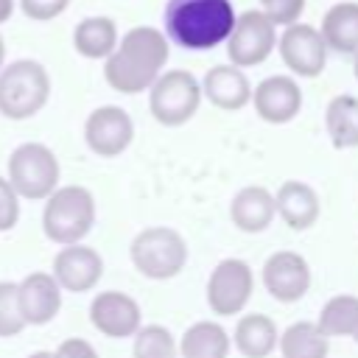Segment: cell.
I'll use <instances>...</instances> for the list:
<instances>
[{"instance_id":"603a6c76","label":"cell","mask_w":358,"mask_h":358,"mask_svg":"<svg viewBox=\"0 0 358 358\" xmlns=\"http://www.w3.org/2000/svg\"><path fill=\"white\" fill-rule=\"evenodd\" d=\"M120 39L117 22L106 14H92L76 22L73 28V48L84 59H106Z\"/></svg>"},{"instance_id":"4dcf8cb0","label":"cell","mask_w":358,"mask_h":358,"mask_svg":"<svg viewBox=\"0 0 358 358\" xmlns=\"http://www.w3.org/2000/svg\"><path fill=\"white\" fill-rule=\"evenodd\" d=\"M70 0H20V8L34 22H50L67 11Z\"/></svg>"},{"instance_id":"7a4b0ae2","label":"cell","mask_w":358,"mask_h":358,"mask_svg":"<svg viewBox=\"0 0 358 358\" xmlns=\"http://www.w3.org/2000/svg\"><path fill=\"white\" fill-rule=\"evenodd\" d=\"M235 17L232 0H168L162 34L185 50H213L227 42Z\"/></svg>"},{"instance_id":"d6986e66","label":"cell","mask_w":358,"mask_h":358,"mask_svg":"<svg viewBox=\"0 0 358 358\" xmlns=\"http://www.w3.org/2000/svg\"><path fill=\"white\" fill-rule=\"evenodd\" d=\"M274 218H277L274 193L263 185H246L229 201V221L246 235L266 232L274 224Z\"/></svg>"},{"instance_id":"83f0119b","label":"cell","mask_w":358,"mask_h":358,"mask_svg":"<svg viewBox=\"0 0 358 358\" xmlns=\"http://www.w3.org/2000/svg\"><path fill=\"white\" fill-rule=\"evenodd\" d=\"M22 330H25V322L17 305V282L0 280V338H14Z\"/></svg>"},{"instance_id":"1f68e13d","label":"cell","mask_w":358,"mask_h":358,"mask_svg":"<svg viewBox=\"0 0 358 358\" xmlns=\"http://www.w3.org/2000/svg\"><path fill=\"white\" fill-rule=\"evenodd\" d=\"M50 355H53V358H98V350H95L87 338L70 336V338L59 341L56 350H50Z\"/></svg>"},{"instance_id":"8fae6325","label":"cell","mask_w":358,"mask_h":358,"mask_svg":"<svg viewBox=\"0 0 358 358\" xmlns=\"http://www.w3.org/2000/svg\"><path fill=\"white\" fill-rule=\"evenodd\" d=\"M260 282L268 291V296H274L282 305H291V302H299L310 291L313 271H310V263L305 260V255H299L294 249H280L263 260Z\"/></svg>"},{"instance_id":"484cf974","label":"cell","mask_w":358,"mask_h":358,"mask_svg":"<svg viewBox=\"0 0 358 358\" xmlns=\"http://www.w3.org/2000/svg\"><path fill=\"white\" fill-rule=\"evenodd\" d=\"M316 324L327 338H352V333L358 330V296L355 294L330 296L322 305Z\"/></svg>"},{"instance_id":"d6a6232c","label":"cell","mask_w":358,"mask_h":358,"mask_svg":"<svg viewBox=\"0 0 358 358\" xmlns=\"http://www.w3.org/2000/svg\"><path fill=\"white\" fill-rule=\"evenodd\" d=\"M14 8H17V0H0V25L11 20Z\"/></svg>"},{"instance_id":"7c38bea8","label":"cell","mask_w":358,"mask_h":358,"mask_svg":"<svg viewBox=\"0 0 358 358\" xmlns=\"http://www.w3.org/2000/svg\"><path fill=\"white\" fill-rule=\"evenodd\" d=\"M277 50L282 64L291 70V76L299 78H316L327 67V45L319 34V28L308 22L285 25L282 34H277Z\"/></svg>"},{"instance_id":"d590c367","label":"cell","mask_w":358,"mask_h":358,"mask_svg":"<svg viewBox=\"0 0 358 358\" xmlns=\"http://www.w3.org/2000/svg\"><path fill=\"white\" fill-rule=\"evenodd\" d=\"M352 56H355V59H352V73H355V78H358V50H355Z\"/></svg>"},{"instance_id":"f1b7e54d","label":"cell","mask_w":358,"mask_h":358,"mask_svg":"<svg viewBox=\"0 0 358 358\" xmlns=\"http://www.w3.org/2000/svg\"><path fill=\"white\" fill-rule=\"evenodd\" d=\"M257 3L274 28H285V25L299 22L308 0H257Z\"/></svg>"},{"instance_id":"277c9868","label":"cell","mask_w":358,"mask_h":358,"mask_svg":"<svg viewBox=\"0 0 358 358\" xmlns=\"http://www.w3.org/2000/svg\"><path fill=\"white\" fill-rule=\"evenodd\" d=\"M50 73L36 59H11L0 67V115L31 120L50 101Z\"/></svg>"},{"instance_id":"d4e9b609","label":"cell","mask_w":358,"mask_h":358,"mask_svg":"<svg viewBox=\"0 0 358 358\" xmlns=\"http://www.w3.org/2000/svg\"><path fill=\"white\" fill-rule=\"evenodd\" d=\"M277 350L282 358H327L330 355V338L319 330L316 322L299 319L280 333Z\"/></svg>"},{"instance_id":"44dd1931","label":"cell","mask_w":358,"mask_h":358,"mask_svg":"<svg viewBox=\"0 0 358 358\" xmlns=\"http://www.w3.org/2000/svg\"><path fill=\"white\" fill-rule=\"evenodd\" d=\"M179 358H229L232 341L221 322L199 319L179 338Z\"/></svg>"},{"instance_id":"cb8c5ba5","label":"cell","mask_w":358,"mask_h":358,"mask_svg":"<svg viewBox=\"0 0 358 358\" xmlns=\"http://www.w3.org/2000/svg\"><path fill=\"white\" fill-rule=\"evenodd\" d=\"M324 131L333 148H358V98L350 92L333 95L324 109Z\"/></svg>"},{"instance_id":"e0dca14e","label":"cell","mask_w":358,"mask_h":358,"mask_svg":"<svg viewBox=\"0 0 358 358\" xmlns=\"http://www.w3.org/2000/svg\"><path fill=\"white\" fill-rule=\"evenodd\" d=\"M274 210H277V218H282V224L288 229L305 232L319 221L322 201H319V193L313 190V185H308L302 179H288L274 190Z\"/></svg>"},{"instance_id":"f546056e","label":"cell","mask_w":358,"mask_h":358,"mask_svg":"<svg viewBox=\"0 0 358 358\" xmlns=\"http://www.w3.org/2000/svg\"><path fill=\"white\" fill-rule=\"evenodd\" d=\"M20 207L22 199L17 196V190L8 185L6 176H0V232H8L17 227L20 221Z\"/></svg>"},{"instance_id":"e575fe53","label":"cell","mask_w":358,"mask_h":358,"mask_svg":"<svg viewBox=\"0 0 358 358\" xmlns=\"http://www.w3.org/2000/svg\"><path fill=\"white\" fill-rule=\"evenodd\" d=\"M6 64V39H3V34H0V67Z\"/></svg>"},{"instance_id":"ba28073f","label":"cell","mask_w":358,"mask_h":358,"mask_svg":"<svg viewBox=\"0 0 358 358\" xmlns=\"http://www.w3.org/2000/svg\"><path fill=\"white\" fill-rule=\"evenodd\" d=\"M255 291V274L246 260L241 257H224L215 263V268L207 277V308L227 319V316H241L252 299Z\"/></svg>"},{"instance_id":"9a60e30c","label":"cell","mask_w":358,"mask_h":358,"mask_svg":"<svg viewBox=\"0 0 358 358\" xmlns=\"http://www.w3.org/2000/svg\"><path fill=\"white\" fill-rule=\"evenodd\" d=\"M64 291L50 271H31L17 282V305L25 327H45L62 310Z\"/></svg>"},{"instance_id":"30bf717a","label":"cell","mask_w":358,"mask_h":358,"mask_svg":"<svg viewBox=\"0 0 358 358\" xmlns=\"http://www.w3.org/2000/svg\"><path fill=\"white\" fill-rule=\"evenodd\" d=\"M84 143L101 159H115L134 143V120L117 103L95 106L84 120Z\"/></svg>"},{"instance_id":"7402d4cb","label":"cell","mask_w":358,"mask_h":358,"mask_svg":"<svg viewBox=\"0 0 358 358\" xmlns=\"http://www.w3.org/2000/svg\"><path fill=\"white\" fill-rule=\"evenodd\" d=\"M319 34L327 45V50H336L341 56H352L358 50V3L341 0L330 6L322 17Z\"/></svg>"},{"instance_id":"5b68a950","label":"cell","mask_w":358,"mask_h":358,"mask_svg":"<svg viewBox=\"0 0 358 358\" xmlns=\"http://www.w3.org/2000/svg\"><path fill=\"white\" fill-rule=\"evenodd\" d=\"M187 257H190V252H187L185 235L168 224L143 227L129 243L131 266L145 280H157V282L179 277L187 266Z\"/></svg>"},{"instance_id":"8992f818","label":"cell","mask_w":358,"mask_h":358,"mask_svg":"<svg viewBox=\"0 0 358 358\" xmlns=\"http://www.w3.org/2000/svg\"><path fill=\"white\" fill-rule=\"evenodd\" d=\"M6 179L22 201H45L62 185V162L45 143H20L6 159Z\"/></svg>"},{"instance_id":"2e32d148","label":"cell","mask_w":358,"mask_h":358,"mask_svg":"<svg viewBox=\"0 0 358 358\" xmlns=\"http://www.w3.org/2000/svg\"><path fill=\"white\" fill-rule=\"evenodd\" d=\"M249 103L255 106L260 120L271 126H282V123H291L302 112V87L296 84V78L277 73V76L263 78L257 87H252Z\"/></svg>"},{"instance_id":"ac0fdd59","label":"cell","mask_w":358,"mask_h":358,"mask_svg":"<svg viewBox=\"0 0 358 358\" xmlns=\"http://www.w3.org/2000/svg\"><path fill=\"white\" fill-rule=\"evenodd\" d=\"M199 84H201V98H207L215 109L224 112H238L252 101V84L246 78V70L235 64L210 67Z\"/></svg>"},{"instance_id":"6da1fadb","label":"cell","mask_w":358,"mask_h":358,"mask_svg":"<svg viewBox=\"0 0 358 358\" xmlns=\"http://www.w3.org/2000/svg\"><path fill=\"white\" fill-rule=\"evenodd\" d=\"M171 56V42L154 25L129 28L103 59V78L120 95L148 92Z\"/></svg>"},{"instance_id":"ffe728a7","label":"cell","mask_w":358,"mask_h":358,"mask_svg":"<svg viewBox=\"0 0 358 358\" xmlns=\"http://www.w3.org/2000/svg\"><path fill=\"white\" fill-rule=\"evenodd\" d=\"M280 327L268 313H241L229 333L232 347L243 358H268L277 350Z\"/></svg>"},{"instance_id":"3957f363","label":"cell","mask_w":358,"mask_h":358,"mask_svg":"<svg viewBox=\"0 0 358 358\" xmlns=\"http://www.w3.org/2000/svg\"><path fill=\"white\" fill-rule=\"evenodd\" d=\"M98 218L95 196L84 185H59L42 207V232L56 246L84 243Z\"/></svg>"},{"instance_id":"4316f807","label":"cell","mask_w":358,"mask_h":358,"mask_svg":"<svg viewBox=\"0 0 358 358\" xmlns=\"http://www.w3.org/2000/svg\"><path fill=\"white\" fill-rule=\"evenodd\" d=\"M131 338V358H179L176 336L165 324H143Z\"/></svg>"},{"instance_id":"9c48e42d","label":"cell","mask_w":358,"mask_h":358,"mask_svg":"<svg viewBox=\"0 0 358 358\" xmlns=\"http://www.w3.org/2000/svg\"><path fill=\"white\" fill-rule=\"evenodd\" d=\"M224 45H227L229 64L241 70L257 67L277 48V28L268 22V17L260 8H249L235 17V25Z\"/></svg>"},{"instance_id":"5bb4252c","label":"cell","mask_w":358,"mask_h":358,"mask_svg":"<svg viewBox=\"0 0 358 358\" xmlns=\"http://www.w3.org/2000/svg\"><path fill=\"white\" fill-rule=\"evenodd\" d=\"M50 274L64 294H87L95 291L103 277V257L87 243L59 246V252L53 255Z\"/></svg>"},{"instance_id":"4fadbf2b","label":"cell","mask_w":358,"mask_h":358,"mask_svg":"<svg viewBox=\"0 0 358 358\" xmlns=\"http://www.w3.org/2000/svg\"><path fill=\"white\" fill-rule=\"evenodd\" d=\"M90 324L106 338H131L143 327L140 302L117 288L98 291L90 302Z\"/></svg>"},{"instance_id":"52a82bcc","label":"cell","mask_w":358,"mask_h":358,"mask_svg":"<svg viewBox=\"0 0 358 358\" xmlns=\"http://www.w3.org/2000/svg\"><path fill=\"white\" fill-rule=\"evenodd\" d=\"M199 106L201 84L190 70H162L148 87V112L159 126H185L196 117Z\"/></svg>"},{"instance_id":"836d02e7","label":"cell","mask_w":358,"mask_h":358,"mask_svg":"<svg viewBox=\"0 0 358 358\" xmlns=\"http://www.w3.org/2000/svg\"><path fill=\"white\" fill-rule=\"evenodd\" d=\"M28 358H53V355H50V350H34Z\"/></svg>"},{"instance_id":"8d00e7d4","label":"cell","mask_w":358,"mask_h":358,"mask_svg":"<svg viewBox=\"0 0 358 358\" xmlns=\"http://www.w3.org/2000/svg\"><path fill=\"white\" fill-rule=\"evenodd\" d=\"M352 338H355V341H358V330H355V333H352Z\"/></svg>"}]
</instances>
